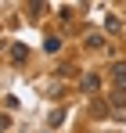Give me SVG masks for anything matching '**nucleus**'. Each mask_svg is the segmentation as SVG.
Listing matches in <instances>:
<instances>
[{"label": "nucleus", "mask_w": 126, "mask_h": 133, "mask_svg": "<svg viewBox=\"0 0 126 133\" xmlns=\"http://www.w3.org/2000/svg\"><path fill=\"white\" fill-rule=\"evenodd\" d=\"M112 79L119 83V87H126V65L119 61V65H112Z\"/></svg>", "instance_id": "1"}, {"label": "nucleus", "mask_w": 126, "mask_h": 133, "mask_svg": "<svg viewBox=\"0 0 126 133\" xmlns=\"http://www.w3.org/2000/svg\"><path fill=\"white\" fill-rule=\"evenodd\" d=\"M11 58H15V61H25V58H29V50H25L22 43H15V47H11Z\"/></svg>", "instance_id": "2"}, {"label": "nucleus", "mask_w": 126, "mask_h": 133, "mask_svg": "<svg viewBox=\"0 0 126 133\" xmlns=\"http://www.w3.org/2000/svg\"><path fill=\"white\" fill-rule=\"evenodd\" d=\"M97 87H101L97 76H83V90H97Z\"/></svg>", "instance_id": "3"}, {"label": "nucleus", "mask_w": 126, "mask_h": 133, "mask_svg": "<svg viewBox=\"0 0 126 133\" xmlns=\"http://www.w3.org/2000/svg\"><path fill=\"white\" fill-rule=\"evenodd\" d=\"M43 47H47V50H51V54H54V50H58V47H61V40H58V36H47V43H43Z\"/></svg>", "instance_id": "4"}]
</instances>
